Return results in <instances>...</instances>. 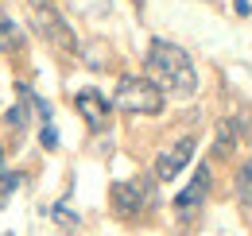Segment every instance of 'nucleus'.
Masks as SVG:
<instances>
[{"instance_id":"f257e3e1","label":"nucleus","mask_w":252,"mask_h":236,"mask_svg":"<svg viewBox=\"0 0 252 236\" xmlns=\"http://www.w3.org/2000/svg\"><path fill=\"white\" fill-rule=\"evenodd\" d=\"M148 70H152V82L171 97H194L198 93V70H194L190 55L171 39L148 43Z\"/></svg>"},{"instance_id":"f03ea898","label":"nucleus","mask_w":252,"mask_h":236,"mask_svg":"<svg viewBox=\"0 0 252 236\" xmlns=\"http://www.w3.org/2000/svg\"><path fill=\"white\" fill-rule=\"evenodd\" d=\"M113 105L128 113V117H159L163 105H167V93L152 82V78H140V74H128L117 82L113 89Z\"/></svg>"},{"instance_id":"7ed1b4c3","label":"nucleus","mask_w":252,"mask_h":236,"mask_svg":"<svg viewBox=\"0 0 252 236\" xmlns=\"http://www.w3.org/2000/svg\"><path fill=\"white\" fill-rule=\"evenodd\" d=\"M32 28L47 39V43H55L59 51H78V39H74V31L66 28V20L55 12V4L51 8H32Z\"/></svg>"},{"instance_id":"20e7f679","label":"nucleus","mask_w":252,"mask_h":236,"mask_svg":"<svg viewBox=\"0 0 252 236\" xmlns=\"http://www.w3.org/2000/svg\"><path fill=\"white\" fill-rule=\"evenodd\" d=\"M210 182H214L210 163H198V171H194V178H190V186L179 194V198H175V217H179V221H190V217L202 209L206 194H210Z\"/></svg>"},{"instance_id":"39448f33","label":"nucleus","mask_w":252,"mask_h":236,"mask_svg":"<svg viewBox=\"0 0 252 236\" xmlns=\"http://www.w3.org/2000/svg\"><path fill=\"white\" fill-rule=\"evenodd\" d=\"M74 109H78V117L86 120L94 132H105L109 120H113V101H109L105 93H97V89H82V93L74 97Z\"/></svg>"},{"instance_id":"423d86ee","label":"nucleus","mask_w":252,"mask_h":236,"mask_svg":"<svg viewBox=\"0 0 252 236\" xmlns=\"http://www.w3.org/2000/svg\"><path fill=\"white\" fill-rule=\"evenodd\" d=\"M148 202H152V194L140 182H113V209H117V217L136 221L148 209Z\"/></svg>"},{"instance_id":"0eeeda50","label":"nucleus","mask_w":252,"mask_h":236,"mask_svg":"<svg viewBox=\"0 0 252 236\" xmlns=\"http://www.w3.org/2000/svg\"><path fill=\"white\" fill-rule=\"evenodd\" d=\"M194 151H198V140H194V136H183L175 148L159 151V159H156V178H159V182H171V178H175V175H179V171L190 163V159H194Z\"/></svg>"},{"instance_id":"6e6552de","label":"nucleus","mask_w":252,"mask_h":236,"mask_svg":"<svg viewBox=\"0 0 252 236\" xmlns=\"http://www.w3.org/2000/svg\"><path fill=\"white\" fill-rule=\"evenodd\" d=\"M245 128H237V120H221L218 124V140H214V159H229L237 151V136Z\"/></svg>"},{"instance_id":"1a4fd4ad","label":"nucleus","mask_w":252,"mask_h":236,"mask_svg":"<svg viewBox=\"0 0 252 236\" xmlns=\"http://www.w3.org/2000/svg\"><path fill=\"white\" fill-rule=\"evenodd\" d=\"M20 47H24L20 28H16L12 20H0V55H12V51H20Z\"/></svg>"},{"instance_id":"9d476101","label":"nucleus","mask_w":252,"mask_h":236,"mask_svg":"<svg viewBox=\"0 0 252 236\" xmlns=\"http://www.w3.org/2000/svg\"><path fill=\"white\" fill-rule=\"evenodd\" d=\"M237 198H241V202H252V155L241 163V175H237Z\"/></svg>"},{"instance_id":"9b49d317","label":"nucleus","mask_w":252,"mask_h":236,"mask_svg":"<svg viewBox=\"0 0 252 236\" xmlns=\"http://www.w3.org/2000/svg\"><path fill=\"white\" fill-rule=\"evenodd\" d=\"M4 124H8L12 132H20V128L28 124V105H24V101H16V105H12L8 113H4Z\"/></svg>"},{"instance_id":"f8f14e48","label":"nucleus","mask_w":252,"mask_h":236,"mask_svg":"<svg viewBox=\"0 0 252 236\" xmlns=\"http://www.w3.org/2000/svg\"><path fill=\"white\" fill-rule=\"evenodd\" d=\"M20 190V175H8V171H0V209L12 202V194Z\"/></svg>"},{"instance_id":"ddd939ff","label":"nucleus","mask_w":252,"mask_h":236,"mask_svg":"<svg viewBox=\"0 0 252 236\" xmlns=\"http://www.w3.org/2000/svg\"><path fill=\"white\" fill-rule=\"evenodd\" d=\"M39 144H43L47 151L59 148V132H55V124H51V120H43V128H39Z\"/></svg>"},{"instance_id":"4468645a","label":"nucleus","mask_w":252,"mask_h":236,"mask_svg":"<svg viewBox=\"0 0 252 236\" xmlns=\"http://www.w3.org/2000/svg\"><path fill=\"white\" fill-rule=\"evenodd\" d=\"M55 217H59V225H66V229H70V225H78V213H70V209H55Z\"/></svg>"},{"instance_id":"2eb2a0df","label":"nucleus","mask_w":252,"mask_h":236,"mask_svg":"<svg viewBox=\"0 0 252 236\" xmlns=\"http://www.w3.org/2000/svg\"><path fill=\"white\" fill-rule=\"evenodd\" d=\"M233 12H237V16H252V4L249 0H233Z\"/></svg>"},{"instance_id":"dca6fc26","label":"nucleus","mask_w":252,"mask_h":236,"mask_svg":"<svg viewBox=\"0 0 252 236\" xmlns=\"http://www.w3.org/2000/svg\"><path fill=\"white\" fill-rule=\"evenodd\" d=\"M32 8H51V0H28Z\"/></svg>"},{"instance_id":"f3484780","label":"nucleus","mask_w":252,"mask_h":236,"mask_svg":"<svg viewBox=\"0 0 252 236\" xmlns=\"http://www.w3.org/2000/svg\"><path fill=\"white\" fill-rule=\"evenodd\" d=\"M0 171H4V144H0Z\"/></svg>"}]
</instances>
